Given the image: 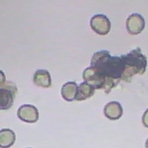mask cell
Returning <instances> with one entry per match:
<instances>
[{"label": "cell", "instance_id": "cell-1", "mask_svg": "<svg viewBox=\"0 0 148 148\" xmlns=\"http://www.w3.org/2000/svg\"><path fill=\"white\" fill-rule=\"evenodd\" d=\"M17 86L12 82H7L0 88V110H8L12 106L17 95Z\"/></svg>", "mask_w": 148, "mask_h": 148}, {"label": "cell", "instance_id": "cell-2", "mask_svg": "<svg viewBox=\"0 0 148 148\" xmlns=\"http://www.w3.org/2000/svg\"><path fill=\"white\" fill-rule=\"evenodd\" d=\"M90 26L92 30L99 35H106L110 32L111 22L104 14H96L91 18Z\"/></svg>", "mask_w": 148, "mask_h": 148}, {"label": "cell", "instance_id": "cell-3", "mask_svg": "<svg viewBox=\"0 0 148 148\" xmlns=\"http://www.w3.org/2000/svg\"><path fill=\"white\" fill-rule=\"evenodd\" d=\"M83 80L85 82L89 83L95 89H101V88H106V79L92 67H89L84 69L82 74Z\"/></svg>", "mask_w": 148, "mask_h": 148}, {"label": "cell", "instance_id": "cell-4", "mask_svg": "<svg viewBox=\"0 0 148 148\" xmlns=\"http://www.w3.org/2000/svg\"><path fill=\"white\" fill-rule=\"evenodd\" d=\"M17 116L26 123H35L39 119V111L34 105L24 104L18 108Z\"/></svg>", "mask_w": 148, "mask_h": 148}, {"label": "cell", "instance_id": "cell-5", "mask_svg": "<svg viewBox=\"0 0 148 148\" xmlns=\"http://www.w3.org/2000/svg\"><path fill=\"white\" fill-rule=\"evenodd\" d=\"M145 27V18L138 13H133L130 15L126 21V29L132 35L140 34Z\"/></svg>", "mask_w": 148, "mask_h": 148}, {"label": "cell", "instance_id": "cell-6", "mask_svg": "<svg viewBox=\"0 0 148 148\" xmlns=\"http://www.w3.org/2000/svg\"><path fill=\"white\" fill-rule=\"evenodd\" d=\"M104 114L110 120H117L121 118L123 114V108L119 102L112 101L105 106Z\"/></svg>", "mask_w": 148, "mask_h": 148}, {"label": "cell", "instance_id": "cell-7", "mask_svg": "<svg viewBox=\"0 0 148 148\" xmlns=\"http://www.w3.org/2000/svg\"><path fill=\"white\" fill-rule=\"evenodd\" d=\"M34 83L42 88H49L52 85V80L49 71L46 69H38L34 74Z\"/></svg>", "mask_w": 148, "mask_h": 148}, {"label": "cell", "instance_id": "cell-8", "mask_svg": "<svg viewBox=\"0 0 148 148\" xmlns=\"http://www.w3.org/2000/svg\"><path fill=\"white\" fill-rule=\"evenodd\" d=\"M78 92V84L75 82H68L61 87V95L63 99L71 102L76 100Z\"/></svg>", "mask_w": 148, "mask_h": 148}, {"label": "cell", "instance_id": "cell-9", "mask_svg": "<svg viewBox=\"0 0 148 148\" xmlns=\"http://www.w3.org/2000/svg\"><path fill=\"white\" fill-rule=\"evenodd\" d=\"M16 141V134L10 129L0 130V148H10Z\"/></svg>", "mask_w": 148, "mask_h": 148}, {"label": "cell", "instance_id": "cell-10", "mask_svg": "<svg viewBox=\"0 0 148 148\" xmlns=\"http://www.w3.org/2000/svg\"><path fill=\"white\" fill-rule=\"evenodd\" d=\"M95 94V88L92 85H90L87 82H82L80 85L78 86V92L76 100L78 101H83L86 99H89Z\"/></svg>", "mask_w": 148, "mask_h": 148}, {"label": "cell", "instance_id": "cell-11", "mask_svg": "<svg viewBox=\"0 0 148 148\" xmlns=\"http://www.w3.org/2000/svg\"><path fill=\"white\" fill-rule=\"evenodd\" d=\"M142 122L143 124V126L148 128V108L145 111V113H143V115Z\"/></svg>", "mask_w": 148, "mask_h": 148}, {"label": "cell", "instance_id": "cell-12", "mask_svg": "<svg viewBox=\"0 0 148 148\" xmlns=\"http://www.w3.org/2000/svg\"><path fill=\"white\" fill-rule=\"evenodd\" d=\"M6 75H5V73L0 69V88L3 87L5 84H6Z\"/></svg>", "mask_w": 148, "mask_h": 148}, {"label": "cell", "instance_id": "cell-13", "mask_svg": "<svg viewBox=\"0 0 148 148\" xmlns=\"http://www.w3.org/2000/svg\"><path fill=\"white\" fill-rule=\"evenodd\" d=\"M145 148H148V138H147V140L145 142Z\"/></svg>", "mask_w": 148, "mask_h": 148}, {"label": "cell", "instance_id": "cell-14", "mask_svg": "<svg viewBox=\"0 0 148 148\" xmlns=\"http://www.w3.org/2000/svg\"><path fill=\"white\" fill-rule=\"evenodd\" d=\"M28 148H30V147H28Z\"/></svg>", "mask_w": 148, "mask_h": 148}]
</instances>
